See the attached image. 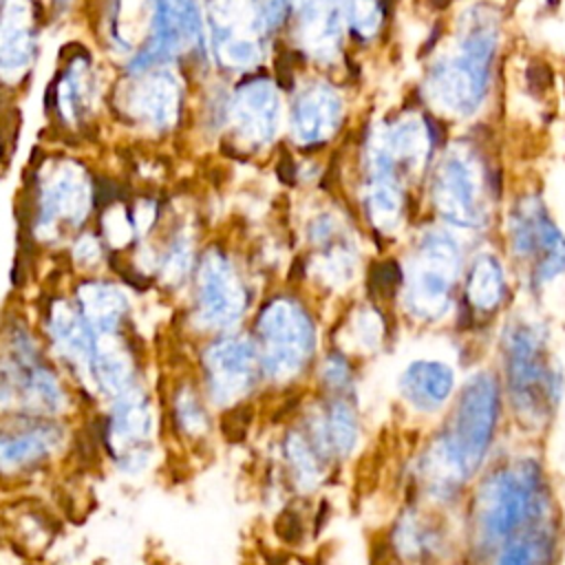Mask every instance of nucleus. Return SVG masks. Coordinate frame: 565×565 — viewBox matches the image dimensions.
<instances>
[{
	"label": "nucleus",
	"mask_w": 565,
	"mask_h": 565,
	"mask_svg": "<svg viewBox=\"0 0 565 565\" xmlns=\"http://www.w3.org/2000/svg\"><path fill=\"white\" fill-rule=\"evenodd\" d=\"M497 42L499 26L494 15L486 9H472L466 15L455 51L435 62L426 77V93L435 108L452 117L477 113L488 93Z\"/></svg>",
	"instance_id": "nucleus-1"
},
{
	"label": "nucleus",
	"mask_w": 565,
	"mask_h": 565,
	"mask_svg": "<svg viewBox=\"0 0 565 565\" xmlns=\"http://www.w3.org/2000/svg\"><path fill=\"white\" fill-rule=\"evenodd\" d=\"M503 355L514 408L534 424L550 419L563 395V373L550 353L547 333L534 322H512L503 335Z\"/></svg>",
	"instance_id": "nucleus-2"
},
{
	"label": "nucleus",
	"mask_w": 565,
	"mask_h": 565,
	"mask_svg": "<svg viewBox=\"0 0 565 565\" xmlns=\"http://www.w3.org/2000/svg\"><path fill=\"white\" fill-rule=\"evenodd\" d=\"M486 501L483 532L492 539H512L552 519V488L541 461L534 457H523L494 475L488 483Z\"/></svg>",
	"instance_id": "nucleus-3"
},
{
	"label": "nucleus",
	"mask_w": 565,
	"mask_h": 565,
	"mask_svg": "<svg viewBox=\"0 0 565 565\" xmlns=\"http://www.w3.org/2000/svg\"><path fill=\"white\" fill-rule=\"evenodd\" d=\"M430 196L437 214L463 230L486 223V174L479 157L466 146L448 148L433 170Z\"/></svg>",
	"instance_id": "nucleus-4"
},
{
	"label": "nucleus",
	"mask_w": 565,
	"mask_h": 565,
	"mask_svg": "<svg viewBox=\"0 0 565 565\" xmlns=\"http://www.w3.org/2000/svg\"><path fill=\"white\" fill-rule=\"evenodd\" d=\"M461 265L457 241L430 230L422 236L406 274V300L419 318H437L450 305L452 285Z\"/></svg>",
	"instance_id": "nucleus-5"
},
{
	"label": "nucleus",
	"mask_w": 565,
	"mask_h": 565,
	"mask_svg": "<svg viewBox=\"0 0 565 565\" xmlns=\"http://www.w3.org/2000/svg\"><path fill=\"white\" fill-rule=\"evenodd\" d=\"M508 236L512 254L532 263L536 289L565 274V234L539 196H523L514 205Z\"/></svg>",
	"instance_id": "nucleus-6"
},
{
	"label": "nucleus",
	"mask_w": 565,
	"mask_h": 565,
	"mask_svg": "<svg viewBox=\"0 0 565 565\" xmlns=\"http://www.w3.org/2000/svg\"><path fill=\"white\" fill-rule=\"evenodd\" d=\"M205 35L207 29L199 0H157L150 38L130 62V71L146 73L188 49H205Z\"/></svg>",
	"instance_id": "nucleus-7"
},
{
	"label": "nucleus",
	"mask_w": 565,
	"mask_h": 565,
	"mask_svg": "<svg viewBox=\"0 0 565 565\" xmlns=\"http://www.w3.org/2000/svg\"><path fill=\"white\" fill-rule=\"evenodd\" d=\"M207 22L223 66L243 71L260 62V33L267 20L258 0H210Z\"/></svg>",
	"instance_id": "nucleus-8"
},
{
	"label": "nucleus",
	"mask_w": 565,
	"mask_h": 565,
	"mask_svg": "<svg viewBox=\"0 0 565 565\" xmlns=\"http://www.w3.org/2000/svg\"><path fill=\"white\" fill-rule=\"evenodd\" d=\"M90 210V181L75 163H60L44 179L40 190L38 230L55 232L57 225H79Z\"/></svg>",
	"instance_id": "nucleus-9"
},
{
	"label": "nucleus",
	"mask_w": 565,
	"mask_h": 565,
	"mask_svg": "<svg viewBox=\"0 0 565 565\" xmlns=\"http://www.w3.org/2000/svg\"><path fill=\"white\" fill-rule=\"evenodd\" d=\"M234 132L249 146H267L280 126V97L276 86L256 77L245 82L230 102Z\"/></svg>",
	"instance_id": "nucleus-10"
},
{
	"label": "nucleus",
	"mask_w": 565,
	"mask_h": 565,
	"mask_svg": "<svg viewBox=\"0 0 565 565\" xmlns=\"http://www.w3.org/2000/svg\"><path fill=\"white\" fill-rule=\"evenodd\" d=\"M199 309L212 324H225L241 316L245 307V289L238 274L218 252L205 254L196 274Z\"/></svg>",
	"instance_id": "nucleus-11"
},
{
	"label": "nucleus",
	"mask_w": 565,
	"mask_h": 565,
	"mask_svg": "<svg viewBox=\"0 0 565 565\" xmlns=\"http://www.w3.org/2000/svg\"><path fill=\"white\" fill-rule=\"evenodd\" d=\"M342 99L329 84L305 86L291 106V137L300 146L327 141L340 126Z\"/></svg>",
	"instance_id": "nucleus-12"
},
{
	"label": "nucleus",
	"mask_w": 565,
	"mask_h": 565,
	"mask_svg": "<svg viewBox=\"0 0 565 565\" xmlns=\"http://www.w3.org/2000/svg\"><path fill=\"white\" fill-rule=\"evenodd\" d=\"M260 333L269 344V355L278 364H291L309 349L311 324L305 311L291 300H274L260 316Z\"/></svg>",
	"instance_id": "nucleus-13"
},
{
	"label": "nucleus",
	"mask_w": 565,
	"mask_h": 565,
	"mask_svg": "<svg viewBox=\"0 0 565 565\" xmlns=\"http://www.w3.org/2000/svg\"><path fill=\"white\" fill-rule=\"evenodd\" d=\"M130 113L154 130H166L174 124L181 106L179 79L168 68L146 71L132 86L128 97Z\"/></svg>",
	"instance_id": "nucleus-14"
},
{
	"label": "nucleus",
	"mask_w": 565,
	"mask_h": 565,
	"mask_svg": "<svg viewBox=\"0 0 565 565\" xmlns=\"http://www.w3.org/2000/svg\"><path fill=\"white\" fill-rule=\"evenodd\" d=\"M300 44L316 57H331L340 42L344 0H287Z\"/></svg>",
	"instance_id": "nucleus-15"
},
{
	"label": "nucleus",
	"mask_w": 565,
	"mask_h": 565,
	"mask_svg": "<svg viewBox=\"0 0 565 565\" xmlns=\"http://www.w3.org/2000/svg\"><path fill=\"white\" fill-rule=\"evenodd\" d=\"M33 29L26 0H2V29H0V66L2 75L13 82L33 60Z\"/></svg>",
	"instance_id": "nucleus-16"
},
{
	"label": "nucleus",
	"mask_w": 565,
	"mask_h": 565,
	"mask_svg": "<svg viewBox=\"0 0 565 565\" xmlns=\"http://www.w3.org/2000/svg\"><path fill=\"white\" fill-rule=\"evenodd\" d=\"M556 561L558 530L554 519H547L508 539L497 565H556Z\"/></svg>",
	"instance_id": "nucleus-17"
},
{
	"label": "nucleus",
	"mask_w": 565,
	"mask_h": 565,
	"mask_svg": "<svg viewBox=\"0 0 565 565\" xmlns=\"http://www.w3.org/2000/svg\"><path fill=\"white\" fill-rule=\"evenodd\" d=\"M384 143L395 161L408 170H419L430 150V135L426 121L417 115H404L393 124L380 126Z\"/></svg>",
	"instance_id": "nucleus-18"
},
{
	"label": "nucleus",
	"mask_w": 565,
	"mask_h": 565,
	"mask_svg": "<svg viewBox=\"0 0 565 565\" xmlns=\"http://www.w3.org/2000/svg\"><path fill=\"white\" fill-rule=\"evenodd\" d=\"M468 302L477 311H494L505 298V276L494 254H479L466 278Z\"/></svg>",
	"instance_id": "nucleus-19"
},
{
	"label": "nucleus",
	"mask_w": 565,
	"mask_h": 565,
	"mask_svg": "<svg viewBox=\"0 0 565 565\" xmlns=\"http://www.w3.org/2000/svg\"><path fill=\"white\" fill-rule=\"evenodd\" d=\"M364 205H366L369 221L377 230L393 232L399 225V216H402V190H399L397 177H391V174L369 177Z\"/></svg>",
	"instance_id": "nucleus-20"
},
{
	"label": "nucleus",
	"mask_w": 565,
	"mask_h": 565,
	"mask_svg": "<svg viewBox=\"0 0 565 565\" xmlns=\"http://www.w3.org/2000/svg\"><path fill=\"white\" fill-rule=\"evenodd\" d=\"M90 97H93L90 71L84 60H73V64L66 68V73L57 86L60 113L68 121H75L90 106Z\"/></svg>",
	"instance_id": "nucleus-21"
},
{
	"label": "nucleus",
	"mask_w": 565,
	"mask_h": 565,
	"mask_svg": "<svg viewBox=\"0 0 565 565\" xmlns=\"http://www.w3.org/2000/svg\"><path fill=\"white\" fill-rule=\"evenodd\" d=\"M79 300L88 320L99 324L102 329H110L124 313V305H126L121 291L104 282L84 285L79 289Z\"/></svg>",
	"instance_id": "nucleus-22"
},
{
	"label": "nucleus",
	"mask_w": 565,
	"mask_h": 565,
	"mask_svg": "<svg viewBox=\"0 0 565 565\" xmlns=\"http://www.w3.org/2000/svg\"><path fill=\"white\" fill-rule=\"evenodd\" d=\"M316 271L331 287H342V285L351 282L353 276H355V254H353V249L344 243L331 245V249L327 254L318 256Z\"/></svg>",
	"instance_id": "nucleus-23"
},
{
	"label": "nucleus",
	"mask_w": 565,
	"mask_h": 565,
	"mask_svg": "<svg viewBox=\"0 0 565 565\" xmlns=\"http://www.w3.org/2000/svg\"><path fill=\"white\" fill-rule=\"evenodd\" d=\"M344 18L349 20L351 29L362 35L371 38L377 33L382 22V11L377 0H344Z\"/></svg>",
	"instance_id": "nucleus-24"
},
{
	"label": "nucleus",
	"mask_w": 565,
	"mask_h": 565,
	"mask_svg": "<svg viewBox=\"0 0 565 565\" xmlns=\"http://www.w3.org/2000/svg\"><path fill=\"white\" fill-rule=\"evenodd\" d=\"M104 232H106V238L113 245H126L128 243V238L132 236V223L128 221L124 207L115 205L104 214Z\"/></svg>",
	"instance_id": "nucleus-25"
},
{
	"label": "nucleus",
	"mask_w": 565,
	"mask_h": 565,
	"mask_svg": "<svg viewBox=\"0 0 565 565\" xmlns=\"http://www.w3.org/2000/svg\"><path fill=\"white\" fill-rule=\"evenodd\" d=\"M190 267V245L188 241H177L163 258V276L168 280H181Z\"/></svg>",
	"instance_id": "nucleus-26"
},
{
	"label": "nucleus",
	"mask_w": 565,
	"mask_h": 565,
	"mask_svg": "<svg viewBox=\"0 0 565 565\" xmlns=\"http://www.w3.org/2000/svg\"><path fill=\"white\" fill-rule=\"evenodd\" d=\"M75 258L82 260V263H88L93 265L97 258H99V245L93 236H82L77 243H75Z\"/></svg>",
	"instance_id": "nucleus-27"
}]
</instances>
